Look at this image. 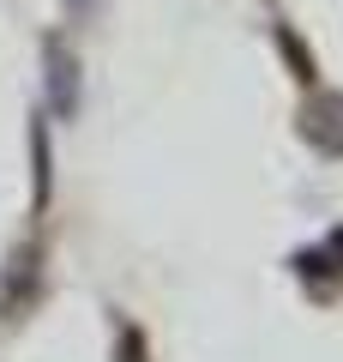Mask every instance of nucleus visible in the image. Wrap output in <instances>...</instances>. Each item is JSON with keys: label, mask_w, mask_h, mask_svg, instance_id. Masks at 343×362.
Instances as JSON below:
<instances>
[{"label": "nucleus", "mask_w": 343, "mask_h": 362, "mask_svg": "<svg viewBox=\"0 0 343 362\" xmlns=\"http://www.w3.org/2000/svg\"><path fill=\"white\" fill-rule=\"evenodd\" d=\"M66 6V18H73V25H90V18L102 13V0H61Z\"/></svg>", "instance_id": "nucleus-8"}, {"label": "nucleus", "mask_w": 343, "mask_h": 362, "mask_svg": "<svg viewBox=\"0 0 343 362\" xmlns=\"http://www.w3.org/2000/svg\"><path fill=\"white\" fill-rule=\"evenodd\" d=\"M301 139L319 157H343V90H313L301 109Z\"/></svg>", "instance_id": "nucleus-2"}, {"label": "nucleus", "mask_w": 343, "mask_h": 362, "mask_svg": "<svg viewBox=\"0 0 343 362\" xmlns=\"http://www.w3.org/2000/svg\"><path fill=\"white\" fill-rule=\"evenodd\" d=\"M289 266H295V278H301V284H313V290H319V296H331V290H337V278H343V266L325 254V247H301Z\"/></svg>", "instance_id": "nucleus-3"}, {"label": "nucleus", "mask_w": 343, "mask_h": 362, "mask_svg": "<svg viewBox=\"0 0 343 362\" xmlns=\"http://www.w3.org/2000/svg\"><path fill=\"white\" fill-rule=\"evenodd\" d=\"M42 66H49V109L61 121H73L78 115V103H85V78H78V54L66 49L61 37H49L42 42Z\"/></svg>", "instance_id": "nucleus-1"}, {"label": "nucleus", "mask_w": 343, "mask_h": 362, "mask_svg": "<svg viewBox=\"0 0 343 362\" xmlns=\"http://www.w3.org/2000/svg\"><path fill=\"white\" fill-rule=\"evenodd\" d=\"M18 284H25V296H37V242H25V247L13 254V272H6V284H0V302L13 296Z\"/></svg>", "instance_id": "nucleus-5"}, {"label": "nucleus", "mask_w": 343, "mask_h": 362, "mask_svg": "<svg viewBox=\"0 0 343 362\" xmlns=\"http://www.w3.org/2000/svg\"><path fill=\"white\" fill-rule=\"evenodd\" d=\"M271 37H277V49H283V61L295 66V78H301V85H313V54H307L301 42H295V30H289V25H277V30H271Z\"/></svg>", "instance_id": "nucleus-6"}, {"label": "nucleus", "mask_w": 343, "mask_h": 362, "mask_svg": "<svg viewBox=\"0 0 343 362\" xmlns=\"http://www.w3.org/2000/svg\"><path fill=\"white\" fill-rule=\"evenodd\" d=\"M114 344H121V362H145V332H139L133 320L114 326Z\"/></svg>", "instance_id": "nucleus-7"}, {"label": "nucleus", "mask_w": 343, "mask_h": 362, "mask_svg": "<svg viewBox=\"0 0 343 362\" xmlns=\"http://www.w3.org/2000/svg\"><path fill=\"white\" fill-rule=\"evenodd\" d=\"M30 169H37V206H49L54 194V151H49V127L30 121Z\"/></svg>", "instance_id": "nucleus-4"}, {"label": "nucleus", "mask_w": 343, "mask_h": 362, "mask_svg": "<svg viewBox=\"0 0 343 362\" xmlns=\"http://www.w3.org/2000/svg\"><path fill=\"white\" fill-rule=\"evenodd\" d=\"M319 247H325V254H331V259H337V266H343V230H331V235H325V242H319Z\"/></svg>", "instance_id": "nucleus-9"}]
</instances>
